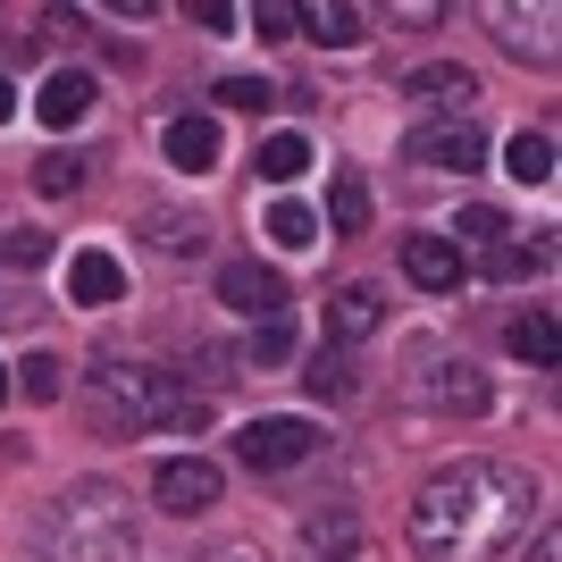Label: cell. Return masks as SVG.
Segmentation results:
<instances>
[{
  "label": "cell",
  "mask_w": 562,
  "mask_h": 562,
  "mask_svg": "<svg viewBox=\"0 0 562 562\" xmlns=\"http://www.w3.org/2000/svg\"><path fill=\"white\" fill-rule=\"evenodd\" d=\"M85 110H93V76H85V68H59V76L43 85V93H34V117H43L50 135L85 126Z\"/></svg>",
  "instance_id": "8fae6325"
},
{
  "label": "cell",
  "mask_w": 562,
  "mask_h": 562,
  "mask_svg": "<svg viewBox=\"0 0 562 562\" xmlns=\"http://www.w3.org/2000/svg\"><path fill=\"white\" fill-rule=\"evenodd\" d=\"M285 352H294V328H285V319H260L252 328V361L269 370V361H285Z\"/></svg>",
  "instance_id": "f1b7e54d"
},
{
  "label": "cell",
  "mask_w": 562,
  "mask_h": 562,
  "mask_svg": "<svg viewBox=\"0 0 562 562\" xmlns=\"http://www.w3.org/2000/svg\"><path fill=\"white\" fill-rule=\"evenodd\" d=\"M25 403H59V386H68V370H59V352H34V361H18V378H9Z\"/></svg>",
  "instance_id": "7402d4cb"
},
{
  "label": "cell",
  "mask_w": 562,
  "mask_h": 562,
  "mask_svg": "<svg viewBox=\"0 0 562 562\" xmlns=\"http://www.w3.org/2000/svg\"><path fill=\"white\" fill-rule=\"evenodd\" d=\"M168 168H186V177H202V168L218 160V117H177V126H168Z\"/></svg>",
  "instance_id": "4fadbf2b"
},
{
  "label": "cell",
  "mask_w": 562,
  "mask_h": 562,
  "mask_svg": "<svg viewBox=\"0 0 562 562\" xmlns=\"http://www.w3.org/2000/svg\"><path fill=\"white\" fill-rule=\"evenodd\" d=\"M538 269H546V244H513V235L487 244V278H538Z\"/></svg>",
  "instance_id": "cb8c5ba5"
},
{
  "label": "cell",
  "mask_w": 562,
  "mask_h": 562,
  "mask_svg": "<svg viewBox=\"0 0 562 562\" xmlns=\"http://www.w3.org/2000/svg\"><path fill=\"white\" fill-rule=\"evenodd\" d=\"M378 319H386L378 285H345V294L328 303V328H336V336H378Z\"/></svg>",
  "instance_id": "e0dca14e"
},
{
  "label": "cell",
  "mask_w": 562,
  "mask_h": 562,
  "mask_svg": "<svg viewBox=\"0 0 562 562\" xmlns=\"http://www.w3.org/2000/svg\"><path fill=\"white\" fill-rule=\"evenodd\" d=\"M143 227H151V244H160V252H177V260L211 244V227H202V218H186V211H160V202L143 211Z\"/></svg>",
  "instance_id": "ac0fdd59"
},
{
  "label": "cell",
  "mask_w": 562,
  "mask_h": 562,
  "mask_svg": "<svg viewBox=\"0 0 562 562\" xmlns=\"http://www.w3.org/2000/svg\"><path fill=\"white\" fill-rule=\"evenodd\" d=\"M252 25L269 34V43H285V34H303V18H294L285 0H260V9H252Z\"/></svg>",
  "instance_id": "4dcf8cb0"
},
{
  "label": "cell",
  "mask_w": 562,
  "mask_h": 562,
  "mask_svg": "<svg viewBox=\"0 0 562 562\" xmlns=\"http://www.w3.org/2000/svg\"><path fill=\"white\" fill-rule=\"evenodd\" d=\"M294 18H303L311 43H328V50L361 43V9H352V0H319V9H294Z\"/></svg>",
  "instance_id": "2e32d148"
},
{
  "label": "cell",
  "mask_w": 562,
  "mask_h": 562,
  "mask_svg": "<svg viewBox=\"0 0 562 562\" xmlns=\"http://www.w3.org/2000/svg\"><path fill=\"white\" fill-rule=\"evenodd\" d=\"M303 538L319 546V554H352V538H361V529H352V513H319V520L303 529Z\"/></svg>",
  "instance_id": "4316f807"
},
{
  "label": "cell",
  "mask_w": 562,
  "mask_h": 562,
  "mask_svg": "<svg viewBox=\"0 0 562 562\" xmlns=\"http://www.w3.org/2000/svg\"><path fill=\"white\" fill-rule=\"evenodd\" d=\"M43 554L50 562H135V513H126V495L85 479L50 504L43 520Z\"/></svg>",
  "instance_id": "7a4b0ae2"
},
{
  "label": "cell",
  "mask_w": 562,
  "mask_h": 562,
  "mask_svg": "<svg viewBox=\"0 0 562 562\" xmlns=\"http://www.w3.org/2000/svg\"><path fill=\"white\" fill-rule=\"evenodd\" d=\"M218 303H235L244 319H285V278L269 260H227L218 269Z\"/></svg>",
  "instance_id": "52a82bcc"
},
{
  "label": "cell",
  "mask_w": 562,
  "mask_h": 562,
  "mask_svg": "<svg viewBox=\"0 0 562 562\" xmlns=\"http://www.w3.org/2000/svg\"><path fill=\"white\" fill-rule=\"evenodd\" d=\"M9 110H18V93H9V76H0V117H9Z\"/></svg>",
  "instance_id": "e575fe53"
},
{
  "label": "cell",
  "mask_w": 562,
  "mask_h": 562,
  "mask_svg": "<svg viewBox=\"0 0 562 562\" xmlns=\"http://www.w3.org/2000/svg\"><path fill=\"white\" fill-rule=\"evenodd\" d=\"M193 25H211V34H227V25H235V9H227V0H202V9H193Z\"/></svg>",
  "instance_id": "d6a6232c"
},
{
  "label": "cell",
  "mask_w": 562,
  "mask_h": 562,
  "mask_svg": "<svg viewBox=\"0 0 562 562\" xmlns=\"http://www.w3.org/2000/svg\"><path fill=\"white\" fill-rule=\"evenodd\" d=\"M420 403H437V412H479V403H487V378H479V370H453V361H437V370L420 378Z\"/></svg>",
  "instance_id": "5bb4252c"
},
{
  "label": "cell",
  "mask_w": 562,
  "mask_h": 562,
  "mask_svg": "<svg viewBox=\"0 0 562 562\" xmlns=\"http://www.w3.org/2000/svg\"><path fill=\"white\" fill-rule=\"evenodd\" d=\"M68 294H76L85 311H101V303H117V294H126V269H117L101 244H85V252L68 260Z\"/></svg>",
  "instance_id": "7c38bea8"
},
{
  "label": "cell",
  "mask_w": 562,
  "mask_h": 562,
  "mask_svg": "<svg viewBox=\"0 0 562 562\" xmlns=\"http://www.w3.org/2000/svg\"><path fill=\"white\" fill-rule=\"evenodd\" d=\"M218 101H227V110H269V85H260V76H227Z\"/></svg>",
  "instance_id": "1f68e13d"
},
{
  "label": "cell",
  "mask_w": 562,
  "mask_h": 562,
  "mask_svg": "<svg viewBox=\"0 0 562 562\" xmlns=\"http://www.w3.org/2000/svg\"><path fill=\"white\" fill-rule=\"evenodd\" d=\"M529 504H538L529 470L470 453V462L437 470L412 495V554L420 562H487L529 529Z\"/></svg>",
  "instance_id": "6da1fadb"
},
{
  "label": "cell",
  "mask_w": 562,
  "mask_h": 562,
  "mask_svg": "<svg viewBox=\"0 0 562 562\" xmlns=\"http://www.w3.org/2000/svg\"><path fill=\"white\" fill-rule=\"evenodd\" d=\"M303 378H311V395H328V403H336V395H352V378H345V361H336V352H319Z\"/></svg>",
  "instance_id": "f546056e"
},
{
  "label": "cell",
  "mask_w": 562,
  "mask_h": 562,
  "mask_svg": "<svg viewBox=\"0 0 562 562\" xmlns=\"http://www.w3.org/2000/svg\"><path fill=\"white\" fill-rule=\"evenodd\" d=\"M403 160L412 168H479L487 160V135H479V117H428V126H412L403 135Z\"/></svg>",
  "instance_id": "277c9868"
},
{
  "label": "cell",
  "mask_w": 562,
  "mask_h": 562,
  "mask_svg": "<svg viewBox=\"0 0 562 562\" xmlns=\"http://www.w3.org/2000/svg\"><path fill=\"white\" fill-rule=\"evenodd\" d=\"M487 25L504 34V50H513V59L554 68V9H504V0H487Z\"/></svg>",
  "instance_id": "9c48e42d"
},
{
  "label": "cell",
  "mask_w": 562,
  "mask_h": 562,
  "mask_svg": "<svg viewBox=\"0 0 562 562\" xmlns=\"http://www.w3.org/2000/svg\"><path fill=\"white\" fill-rule=\"evenodd\" d=\"M504 168H513V186H546V177H554V135H546V126H520V135L504 143Z\"/></svg>",
  "instance_id": "9a60e30c"
},
{
  "label": "cell",
  "mask_w": 562,
  "mask_h": 562,
  "mask_svg": "<svg viewBox=\"0 0 562 562\" xmlns=\"http://www.w3.org/2000/svg\"><path fill=\"white\" fill-rule=\"evenodd\" d=\"M34 186L43 193H76L85 186V160H76V151H50V160H34Z\"/></svg>",
  "instance_id": "484cf974"
},
{
  "label": "cell",
  "mask_w": 562,
  "mask_h": 562,
  "mask_svg": "<svg viewBox=\"0 0 562 562\" xmlns=\"http://www.w3.org/2000/svg\"><path fill=\"white\" fill-rule=\"evenodd\" d=\"M93 420L110 428V437H117V428H126V437H135V428H202V420H211V403L193 395V386H177L168 370L117 361V370L93 378Z\"/></svg>",
  "instance_id": "3957f363"
},
{
  "label": "cell",
  "mask_w": 562,
  "mask_h": 562,
  "mask_svg": "<svg viewBox=\"0 0 562 562\" xmlns=\"http://www.w3.org/2000/svg\"><path fill=\"white\" fill-rule=\"evenodd\" d=\"M538 562H562V538H554V529L538 538Z\"/></svg>",
  "instance_id": "836d02e7"
},
{
  "label": "cell",
  "mask_w": 562,
  "mask_h": 562,
  "mask_svg": "<svg viewBox=\"0 0 562 562\" xmlns=\"http://www.w3.org/2000/svg\"><path fill=\"white\" fill-rule=\"evenodd\" d=\"M269 235H278L285 252H311V244H319V211H311V202H278V211H269Z\"/></svg>",
  "instance_id": "603a6c76"
},
{
  "label": "cell",
  "mask_w": 562,
  "mask_h": 562,
  "mask_svg": "<svg viewBox=\"0 0 562 562\" xmlns=\"http://www.w3.org/2000/svg\"><path fill=\"white\" fill-rule=\"evenodd\" d=\"M9 395H18V386H9V370H0V403H9Z\"/></svg>",
  "instance_id": "d590c367"
},
{
  "label": "cell",
  "mask_w": 562,
  "mask_h": 562,
  "mask_svg": "<svg viewBox=\"0 0 562 562\" xmlns=\"http://www.w3.org/2000/svg\"><path fill=\"white\" fill-rule=\"evenodd\" d=\"M513 352L529 370H554V311H520L513 319Z\"/></svg>",
  "instance_id": "ffe728a7"
},
{
  "label": "cell",
  "mask_w": 562,
  "mask_h": 562,
  "mask_svg": "<svg viewBox=\"0 0 562 562\" xmlns=\"http://www.w3.org/2000/svg\"><path fill=\"white\" fill-rule=\"evenodd\" d=\"M328 446L311 420H252L244 437H235V462L244 470H294V462H311V453Z\"/></svg>",
  "instance_id": "5b68a950"
},
{
  "label": "cell",
  "mask_w": 562,
  "mask_h": 562,
  "mask_svg": "<svg viewBox=\"0 0 562 562\" xmlns=\"http://www.w3.org/2000/svg\"><path fill=\"white\" fill-rule=\"evenodd\" d=\"M462 235H470V244H504L513 227H504V211H495V202H470V211H462Z\"/></svg>",
  "instance_id": "83f0119b"
},
{
  "label": "cell",
  "mask_w": 562,
  "mask_h": 562,
  "mask_svg": "<svg viewBox=\"0 0 562 562\" xmlns=\"http://www.w3.org/2000/svg\"><path fill=\"white\" fill-rule=\"evenodd\" d=\"M303 168H311V143L303 135H269V143H260V177H269V186H294Z\"/></svg>",
  "instance_id": "44dd1931"
},
{
  "label": "cell",
  "mask_w": 562,
  "mask_h": 562,
  "mask_svg": "<svg viewBox=\"0 0 562 562\" xmlns=\"http://www.w3.org/2000/svg\"><path fill=\"white\" fill-rule=\"evenodd\" d=\"M0 260H9V269H43V260H50V235L43 227H9V235H0Z\"/></svg>",
  "instance_id": "d4e9b609"
},
{
  "label": "cell",
  "mask_w": 562,
  "mask_h": 562,
  "mask_svg": "<svg viewBox=\"0 0 562 562\" xmlns=\"http://www.w3.org/2000/svg\"><path fill=\"white\" fill-rule=\"evenodd\" d=\"M403 278L428 285V294H453L462 285V244L453 235H403Z\"/></svg>",
  "instance_id": "30bf717a"
},
{
  "label": "cell",
  "mask_w": 562,
  "mask_h": 562,
  "mask_svg": "<svg viewBox=\"0 0 562 562\" xmlns=\"http://www.w3.org/2000/svg\"><path fill=\"white\" fill-rule=\"evenodd\" d=\"M403 93H412V101H428L437 117H470L479 85H470V68H462V59H428V68H412V76H403Z\"/></svg>",
  "instance_id": "ba28073f"
},
{
  "label": "cell",
  "mask_w": 562,
  "mask_h": 562,
  "mask_svg": "<svg viewBox=\"0 0 562 562\" xmlns=\"http://www.w3.org/2000/svg\"><path fill=\"white\" fill-rule=\"evenodd\" d=\"M361 227H370V186L345 168V177L328 186V235H361Z\"/></svg>",
  "instance_id": "d6986e66"
},
{
  "label": "cell",
  "mask_w": 562,
  "mask_h": 562,
  "mask_svg": "<svg viewBox=\"0 0 562 562\" xmlns=\"http://www.w3.org/2000/svg\"><path fill=\"white\" fill-rule=\"evenodd\" d=\"M151 495H160V513L193 520V513H211L218 495H227V470H218V462H202V453H177V462H160Z\"/></svg>",
  "instance_id": "8992f818"
}]
</instances>
